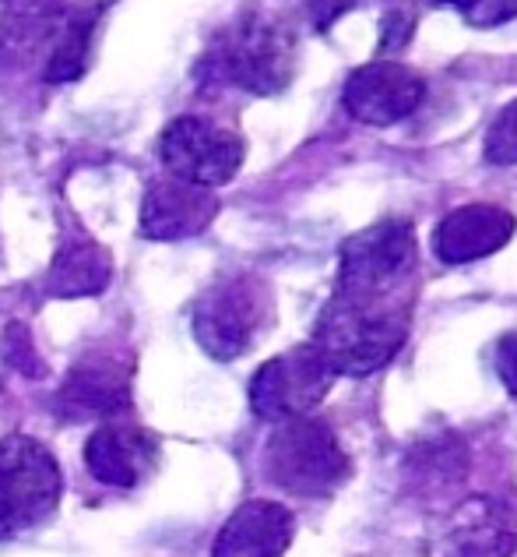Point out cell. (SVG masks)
I'll list each match as a JSON object with an SVG mask.
<instances>
[{
	"instance_id": "cell-1",
	"label": "cell",
	"mask_w": 517,
	"mask_h": 557,
	"mask_svg": "<svg viewBox=\"0 0 517 557\" xmlns=\"http://www.w3.org/2000/svg\"><path fill=\"white\" fill-rule=\"evenodd\" d=\"M300 64L292 25L264 8L240 11L201 50L194 82L201 89H236L247 96H278Z\"/></svg>"
},
{
	"instance_id": "cell-2",
	"label": "cell",
	"mask_w": 517,
	"mask_h": 557,
	"mask_svg": "<svg viewBox=\"0 0 517 557\" xmlns=\"http://www.w3.org/2000/svg\"><path fill=\"white\" fill-rule=\"evenodd\" d=\"M405 339L408 318L398 304H366L335 293L324 304L310 346L335 377H369L402 354Z\"/></svg>"
},
{
	"instance_id": "cell-3",
	"label": "cell",
	"mask_w": 517,
	"mask_h": 557,
	"mask_svg": "<svg viewBox=\"0 0 517 557\" xmlns=\"http://www.w3.org/2000/svg\"><path fill=\"white\" fill-rule=\"evenodd\" d=\"M352 473L338 434L317 417L275 423L264 442V476L295 497H328Z\"/></svg>"
},
{
	"instance_id": "cell-4",
	"label": "cell",
	"mask_w": 517,
	"mask_h": 557,
	"mask_svg": "<svg viewBox=\"0 0 517 557\" xmlns=\"http://www.w3.org/2000/svg\"><path fill=\"white\" fill-rule=\"evenodd\" d=\"M416 272V230L405 219H380L342 244L338 251V297L391 304Z\"/></svg>"
},
{
	"instance_id": "cell-5",
	"label": "cell",
	"mask_w": 517,
	"mask_h": 557,
	"mask_svg": "<svg viewBox=\"0 0 517 557\" xmlns=\"http://www.w3.org/2000/svg\"><path fill=\"white\" fill-rule=\"evenodd\" d=\"M64 497V469L36 437L11 434L0 442V540L33 530Z\"/></svg>"
},
{
	"instance_id": "cell-6",
	"label": "cell",
	"mask_w": 517,
	"mask_h": 557,
	"mask_svg": "<svg viewBox=\"0 0 517 557\" xmlns=\"http://www.w3.org/2000/svg\"><path fill=\"white\" fill-rule=\"evenodd\" d=\"M272 293L261 278H222L194 307V339L212 360H240L272 325Z\"/></svg>"
},
{
	"instance_id": "cell-7",
	"label": "cell",
	"mask_w": 517,
	"mask_h": 557,
	"mask_svg": "<svg viewBox=\"0 0 517 557\" xmlns=\"http://www.w3.org/2000/svg\"><path fill=\"white\" fill-rule=\"evenodd\" d=\"M243 138L201 113H184L166 124L159 138V159L173 181L215 190L243 166Z\"/></svg>"
},
{
	"instance_id": "cell-8",
	"label": "cell",
	"mask_w": 517,
	"mask_h": 557,
	"mask_svg": "<svg viewBox=\"0 0 517 557\" xmlns=\"http://www.w3.org/2000/svg\"><path fill=\"white\" fill-rule=\"evenodd\" d=\"M335 385V374L328 371L314 346H295L286 354L261 363L257 374L250 377V409L261 420L282 423L295 417H310L314 409L328 399Z\"/></svg>"
},
{
	"instance_id": "cell-9",
	"label": "cell",
	"mask_w": 517,
	"mask_h": 557,
	"mask_svg": "<svg viewBox=\"0 0 517 557\" xmlns=\"http://www.w3.org/2000/svg\"><path fill=\"white\" fill-rule=\"evenodd\" d=\"M426 82L419 71L398 61H369L356 67L342 85V107L352 121L366 127H394L419 110Z\"/></svg>"
},
{
	"instance_id": "cell-10",
	"label": "cell",
	"mask_w": 517,
	"mask_h": 557,
	"mask_svg": "<svg viewBox=\"0 0 517 557\" xmlns=\"http://www.w3.org/2000/svg\"><path fill=\"white\" fill-rule=\"evenodd\" d=\"M430 557H514L517 511L490 494L462 502L430 540Z\"/></svg>"
},
{
	"instance_id": "cell-11",
	"label": "cell",
	"mask_w": 517,
	"mask_h": 557,
	"mask_svg": "<svg viewBox=\"0 0 517 557\" xmlns=\"http://www.w3.org/2000/svg\"><path fill=\"white\" fill-rule=\"evenodd\" d=\"M514 230H517V219L504 205L471 201L440 219L433 226L430 247L443 265H468V261H482L496 251H504L514 237Z\"/></svg>"
},
{
	"instance_id": "cell-12",
	"label": "cell",
	"mask_w": 517,
	"mask_h": 557,
	"mask_svg": "<svg viewBox=\"0 0 517 557\" xmlns=\"http://www.w3.org/2000/svg\"><path fill=\"white\" fill-rule=\"evenodd\" d=\"M218 215L215 190L162 177L152 181L141 198V237L148 240H187L204 233Z\"/></svg>"
},
{
	"instance_id": "cell-13",
	"label": "cell",
	"mask_w": 517,
	"mask_h": 557,
	"mask_svg": "<svg viewBox=\"0 0 517 557\" xmlns=\"http://www.w3.org/2000/svg\"><path fill=\"white\" fill-rule=\"evenodd\" d=\"M56 406L67 420H113L130 406V371L116 357H88L56 392Z\"/></svg>"
},
{
	"instance_id": "cell-14",
	"label": "cell",
	"mask_w": 517,
	"mask_h": 557,
	"mask_svg": "<svg viewBox=\"0 0 517 557\" xmlns=\"http://www.w3.org/2000/svg\"><path fill=\"white\" fill-rule=\"evenodd\" d=\"M295 519L278 502H243L218 530L212 557H282L292 547Z\"/></svg>"
},
{
	"instance_id": "cell-15",
	"label": "cell",
	"mask_w": 517,
	"mask_h": 557,
	"mask_svg": "<svg viewBox=\"0 0 517 557\" xmlns=\"http://www.w3.org/2000/svg\"><path fill=\"white\" fill-rule=\"evenodd\" d=\"M159 459L155 442L144 431L127 428V423H102L85 442V466L106 487L130 491L152 473Z\"/></svg>"
},
{
	"instance_id": "cell-16",
	"label": "cell",
	"mask_w": 517,
	"mask_h": 557,
	"mask_svg": "<svg viewBox=\"0 0 517 557\" xmlns=\"http://www.w3.org/2000/svg\"><path fill=\"white\" fill-rule=\"evenodd\" d=\"M64 14V0H0V61L22 64L28 57H47Z\"/></svg>"
},
{
	"instance_id": "cell-17",
	"label": "cell",
	"mask_w": 517,
	"mask_h": 557,
	"mask_svg": "<svg viewBox=\"0 0 517 557\" xmlns=\"http://www.w3.org/2000/svg\"><path fill=\"white\" fill-rule=\"evenodd\" d=\"M110 283H113V258L106 247L88 237L64 240L47 269V293L56 300L99 297Z\"/></svg>"
},
{
	"instance_id": "cell-18",
	"label": "cell",
	"mask_w": 517,
	"mask_h": 557,
	"mask_svg": "<svg viewBox=\"0 0 517 557\" xmlns=\"http://www.w3.org/2000/svg\"><path fill=\"white\" fill-rule=\"evenodd\" d=\"M99 4H74L67 8L61 28L42 57V82L47 85H71L85 75L88 53H92V36L99 25Z\"/></svg>"
},
{
	"instance_id": "cell-19",
	"label": "cell",
	"mask_w": 517,
	"mask_h": 557,
	"mask_svg": "<svg viewBox=\"0 0 517 557\" xmlns=\"http://www.w3.org/2000/svg\"><path fill=\"white\" fill-rule=\"evenodd\" d=\"M482 159L500 170L517 166V99H510L507 107L493 116V124L482 138Z\"/></svg>"
},
{
	"instance_id": "cell-20",
	"label": "cell",
	"mask_w": 517,
	"mask_h": 557,
	"mask_svg": "<svg viewBox=\"0 0 517 557\" xmlns=\"http://www.w3.org/2000/svg\"><path fill=\"white\" fill-rule=\"evenodd\" d=\"M430 4L462 14L476 28H496L517 18V0H430Z\"/></svg>"
},
{
	"instance_id": "cell-21",
	"label": "cell",
	"mask_w": 517,
	"mask_h": 557,
	"mask_svg": "<svg viewBox=\"0 0 517 557\" xmlns=\"http://www.w3.org/2000/svg\"><path fill=\"white\" fill-rule=\"evenodd\" d=\"M0 339H4V360H8V368H14V371L25 374V377H42V374H47V363H42V357L36 354L33 332H28L22 321H11Z\"/></svg>"
},
{
	"instance_id": "cell-22",
	"label": "cell",
	"mask_w": 517,
	"mask_h": 557,
	"mask_svg": "<svg viewBox=\"0 0 517 557\" xmlns=\"http://www.w3.org/2000/svg\"><path fill=\"white\" fill-rule=\"evenodd\" d=\"M416 36V18L405 11H391L380 25V50H402Z\"/></svg>"
},
{
	"instance_id": "cell-23",
	"label": "cell",
	"mask_w": 517,
	"mask_h": 557,
	"mask_svg": "<svg viewBox=\"0 0 517 557\" xmlns=\"http://www.w3.org/2000/svg\"><path fill=\"white\" fill-rule=\"evenodd\" d=\"M363 0H306V14L310 22H314L317 33H328V28L342 18V14H349L352 8H360Z\"/></svg>"
},
{
	"instance_id": "cell-24",
	"label": "cell",
	"mask_w": 517,
	"mask_h": 557,
	"mask_svg": "<svg viewBox=\"0 0 517 557\" xmlns=\"http://www.w3.org/2000/svg\"><path fill=\"white\" fill-rule=\"evenodd\" d=\"M496 374L510 392V399H517V332H507L496 343Z\"/></svg>"
}]
</instances>
